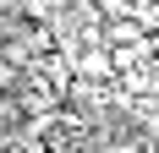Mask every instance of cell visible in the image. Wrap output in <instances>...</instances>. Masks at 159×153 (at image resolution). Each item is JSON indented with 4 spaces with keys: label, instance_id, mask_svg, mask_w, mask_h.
Instances as JSON below:
<instances>
[{
    "label": "cell",
    "instance_id": "cell-1",
    "mask_svg": "<svg viewBox=\"0 0 159 153\" xmlns=\"http://www.w3.org/2000/svg\"><path fill=\"white\" fill-rule=\"evenodd\" d=\"M71 71H77V82H93V88H104L115 76V55L104 44H88V49H77L71 55Z\"/></svg>",
    "mask_w": 159,
    "mask_h": 153
},
{
    "label": "cell",
    "instance_id": "cell-2",
    "mask_svg": "<svg viewBox=\"0 0 159 153\" xmlns=\"http://www.w3.org/2000/svg\"><path fill=\"white\" fill-rule=\"evenodd\" d=\"M0 88H16V60H11V55L0 60Z\"/></svg>",
    "mask_w": 159,
    "mask_h": 153
},
{
    "label": "cell",
    "instance_id": "cell-3",
    "mask_svg": "<svg viewBox=\"0 0 159 153\" xmlns=\"http://www.w3.org/2000/svg\"><path fill=\"white\" fill-rule=\"evenodd\" d=\"M148 6H154V11H159V0H148Z\"/></svg>",
    "mask_w": 159,
    "mask_h": 153
}]
</instances>
